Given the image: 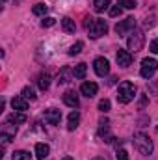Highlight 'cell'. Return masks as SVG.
Here are the masks:
<instances>
[{
    "mask_svg": "<svg viewBox=\"0 0 158 160\" xmlns=\"http://www.w3.org/2000/svg\"><path fill=\"white\" fill-rule=\"evenodd\" d=\"M78 123H80V114H78V110H75V112H71V114H69L67 128H69V130H75V128L78 127Z\"/></svg>",
    "mask_w": 158,
    "mask_h": 160,
    "instance_id": "cell-15",
    "label": "cell"
},
{
    "mask_svg": "<svg viewBox=\"0 0 158 160\" xmlns=\"http://www.w3.org/2000/svg\"><path fill=\"white\" fill-rule=\"evenodd\" d=\"M4 2H6V0H4Z\"/></svg>",
    "mask_w": 158,
    "mask_h": 160,
    "instance_id": "cell-35",
    "label": "cell"
},
{
    "mask_svg": "<svg viewBox=\"0 0 158 160\" xmlns=\"http://www.w3.org/2000/svg\"><path fill=\"white\" fill-rule=\"evenodd\" d=\"M149 50H151V52H155V54H158V39H153V41H151V47H149Z\"/></svg>",
    "mask_w": 158,
    "mask_h": 160,
    "instance_id": "cell-31",
    "label": "cell"
},
{
    "mask_svg": "<svg viewBox=\"0 0 158 160\" xmlns=\"http://www.w3.org/2000/svg\"><path fill=\"white\" fill-rule=\"evenodd\" d=\"M108 125H110V123H108L106 119L101 121V127H99V136H101V138H104V142H108V143H110L114 138L110 136V127H108Z\"/></svg>",
    "mask_w": 158,
    "mask_h": 160,
    "instance_id": "cell-13",
    "label": "cell"
},
{
    "mask_svg": "<svg viewBox=\"0 0 158 160\" xmlns=\"http://www.w3.org/2000/svg\"><path fill=\"white\" fill-rule=\"evenodd\" d=\"M134 145H136V149H138L143 157H149V155L153 153V142H151V138H149L147 134H143V132L134 134Z\"/></svg>",
    "mask_w": 158,
    "mask_h": 160,
    "instance_id": "cell-2",
    "label": "cell"
},
{
    "mask_svg": "<svg viewBox=\"0 0 158 160\" xmlns=\"http://www.w3.org/2000/svg\"><path fill=\"white\" fill-rule=\"evenodd\" d=\"M156 132H158V127H156Z\"/></svg>",
    "mask_w": 158,
    "mask_h": 160,
    "instance_id": "cell-34",
    "label": "cell"
},
{
    "mask_svg": "<svg viewBox=\"0 0 158 160\" xmlns=\"http://www.w3.org/2000/svg\"><path fill=\"white\" fill-rule=\"evenodd\" d=\"M73 73H75V78L84 80L86 78V73H87V65H86V63H78V65H75Z\"/></svg>",
    "mask_w": 158,
    "mask_h": 160,
    "instance_id": "cell-19",
    "label": "cell"
},
{
    "mask_svg": "<svg viewBox=\"0 0 158 160\" xmlns=\"http://www.w3.org/2000/svg\"><path fill=\"white\" fill-rule=\"evenodd\" d=\"M136 97V86L128 80L119 84V91H117V101L121 104H128L132 99Z\"/></svg>",
    "mask_w": 158,
    "mask_h": 160,
    "instance_id": "cell-1",
    "label": "cell"
},
{
    "mask_svg": "<svg viewBox=\"0 0 158 160\" xmlns=\"http://www.w3.org/2000/svg\"><path fill=\"white\" fill-rule=\"evenodd\" d=\"M11 106H13L15 112H24V110H28V99H24L22 95H19V97H15L11 101Z\"/></svg>",
    "mask_w": 158,
    "mask_h": 160,
    "instance_id": "cell-12",
    "label": "cell"
},
{
    "mask_svg": "<svg viewBox=\"0 0 158 160\" xmlns=\"http://www.w3.org/2000/svg\"><path fill=\"white\" fill-rule=\"evenodd\" d=\"M93 69H95V73H97L99 77H106V75L110 73V63H108L106 58H97V60L93 62Z\"/></svg>",
    "mask_w": 158,
    "mask_h": 160,
    "instance_id": "cell-6",
    "label": "cell"
},
{
    "mask_svg": "<svg viewBox=\"0 0 158 160\" xmlns=\"http://www.w3.org/2000/svg\"><path fill=\"white\" fill-rule=\"evenodd\" d=\"M22 97H24V99H30V101H36V91H34V88L24 86V89H22Z\"/></svg>",
    "mask_w": 158,
    "mask_h": 160,
    "instance_id": "cell-21",
    "label": "cell"
},
{
    "mask_svg": "<svg viewBox=\"0 0 158 160\" xmlns=\"http://www.w3.org/2000/svg\"><path fill=\"white\" fill-rule=\"evenodd\" d=\"M71 77H75V73H73L69 67H63V69L60 71V75H58V82H60V84H67V82L71 80Z\"/></svg>",
    "mask_w": 158,
    "mask_h": 160,
    "instance_id": "cell-17",
    "label": "cell"
},
{
    "mask_svg": "<svg viewBox=\"0 0 158 160\" xmlns=\"http://www.w3.org/2000/svg\"><path fill=\"white\" fill-rule=\"evenodd\" d=\"M11 160H32V158H30V153H26V151H15Z\"/></svg>",
    "mask_w": 158,
    "mask_h": 160,
    "instance_id": "cell-24",
    "label": "cell"
},
{
    "mask_svg": "<svg viewBox=\"0 0 158 160\" xmlns=\"http://www.w3.org/2000/svg\"><path fill=\"white\" fill-rule=\"evenodd\" d=\"M50 153V147L47 143H36V157L39 160H45Z\"/></svg>",
    "mask_w": 158,
    "mask_h": 160,
    "instance_id": "cell-14",
    "label": "cell"
},
{
    "mask_svg": "<svg viewBox=\"0 0 158 160\" xmlns=\"http://www.w3.org/2000/svg\"><path fill=\"white\" fill-rule=\"evenodd\" d=\"M91 160H104L102 157H95V158H91Z\"/></svg>",
    "mask_w": 158,
    "mask_h": 160,
    "instance_id": "cell-32",
    "label": "cell"
},
{
    "mask_svg": "<svg viewBox=\"0 0 158 160\" xmlns=\"http://www.w3.org/2000/svg\"><path fill=\"white\" fill-rule=\"evenodd\" d=\"M87 32H89V38L91 39H99L101 36H104L108 32V24L104 19H93L91 24L87 26Z\"/></svg>",
    "mask_w": 158,
    "mask_h": 160,
    "instance_id": "cell-4",
    "label": "cell"
},
{
    "mask_svg": "<svg viewBox=\"0 0 158 160\" xmlns=\"http://www.w3.org/2000/svg\"><path fill=\"white\" fill-rule=\"evenodd\" d=\"M62 28H63V32H67V34H75L77 24H75V21H73V19L63 17V19H62Z\"/></svg>",
    "mask_w": 158,
    "mask_h": 160,
    "instance_id": "cell-16",
    "label": "cell"
},
{
    "mask_svg": "<svg viewBox=\"0 0 158 160\" xmlns=\"http://www.w3.org/2000/svg\"><path fill=\"white\" fill-rule=\"evenodd\" d=\"M32 11H34V15H45V13L48 11V8H47L45 4H36V6L32 8Z\"/></svg>",
    "mask_w": 158,
    "mask_h": 160,
    "instance_id": "cell-25",
    "label": "cell"
},
{
    "mask_svg": "<svg viewBox=\"0 0 158 160\" xmlns=\"http://www.w3.org/2000/svg\"><path fill=\"white\" fill-rule=\"evenodd\" d=\"M17 2H19V0H17Z\"/></svg>",
    "mask_w": 158,
    "mask_h": 160,
    "instance_id": "cell-36",
    "label": "cell"
},
{
    "mask_svg": "<svg viewBox=\"0 0 158 160\" xmlns=\"http://www.w3.org/2000/svg\"><path fill=\"white\" fill-rule=\"evenodd\" d=\"M97 91H99V86H97L95 82H84V84L80 86V93H82V95H86L87 99L95 97V95H97Z\"/></svg>",
    "mask_w": 158,
    "mask_h": 160,
    "instance_id": "cell-8",
    "label": "cell"
},
{
    "mask_svg": "<svg viewBox=\"0 0 158 160\" xmlns=\"http://www.w3.org/2000/svg\"><path fill=\"white\" fill-rule=\"evenodd\" d=\"M158 69V62L155 58H145L143 62H141V69H140V75L143 77V78H153V75L156 73Z\"/></svg>",
    "mask_w": 158,
    "mask_h": 160,
    "instance_id": "cell-5",
    "label": "cell"
},
{
    "mask_svg": "<svg viewBox=\"0 0 158 160\" xmlns=\"http://www.w3.org/2000/svg\"><path fill=\"white\" fill-rule=\"evenodd\" d=\"M54 22H56V19H52V17H45L41 24H43V26H54Z\"/></svg>",
    "mask_w": 158,
    "mask_h": 160,
    "instance_id": "cell-30",
    "label": "cell"
},
{
    "mask_svg": "<svg viewBox=\"0 0 158 160\" xmlns=\"http://www.w3.org/2000/svg\"><path fill=\"white\" fill-rule=\"evenodd\" d=\"M119 2V6H125L126 9H134L138 4H136V0H117Z\"/></svg>",
    "mask_w": 158,
    "mask_h": 160,
    "instance_id": "cell-27",
    "label": "cell"
},
{
    "mask_svg": "<svg viewBox=\"0 0 158 160\" xmlns=\"http://www.w3.org/2000/svg\"><path fill=\"white\" fill-rule=\"evenodd\" d=\"M62 99H63V102L67 104V106H71V108H78L80 101H78V95L75 93V91H65L63 95H62Z\"/></svg>",
    "mask_w": 158,
    "mask_h": 160,
    "instance_id": "cell-10",
    "label": "cell"
},
{
    "mask_svg": "<svg viewBox=\"0 0 158 160\" xmlns=\"http://www.w3.org/2000/svg\"><path fill=\"white\" fill-rule=\"evenodd\" d=\"M63 160H75V158H73V157H65Z\"/></svg>",
    "mask_w": 158,
    "mask_h": 160,
    "instance_id": "cell-33",
    "label": "cell"
},
{
    "mask_svg": "<svg viewBox=\"0 0 158 160\" xmlns=\"http://www.w3.org/2000/svg\"><path fill=\"white\" fill-rule=\"evenodd\" d=\"M37 86H39V89H48L50 88V75L48 73H41L39 78H37Z\"/></svg>",
    "mask_w": 158,
    "mask_h": 160,
    "instance_id": "cell-18",
    "label": "cell"
},
{
    "mask_svg": "<svg viewBox=\"0 0 158 160\" xmlns=\"http://www.w3.org/2000/svg\"><path fill=\"white\" fill-rule=\"evenodd\" d=\"M99 112H102V114L110 112V101H108V99H102V101L99 102Z\"/></svg>",
    "mask_w": 158,
    "mask_h": 160,
    "instance_id": "cell-26",
    "label": "cell"
},
{
    "mask_svg": "<svg viewBox=\"0 0 158 160\" xmlns=\"http://www.w3.org/2000/svg\"><path fill=\"white\" fill-rule=\"evenodd\" d=\"M123 13V9H121V6H114V8H110V17H117Z\"/></svg>",
    "mask_w": 158,
    "mask_h": 160,
    "instance_id": "cell-28",
    "label": "cell"
},
{
    "mask_svg": "<svg viewBox=\"0 0 158 160\" xmlns=\"http://www.w3.org/2000/svg\"><path fill=\"white\" fill-rule=\"evenodd\" d=\"M136 28V19L134 17H126L125 21H121L116 24V32H117L119 36H123V34H126L128 30H134Z\"/></svg>",
    "mask_w": 158,
    "mask_h": 160,
    "instance_id": "cell-7",
    "label": "cell"
},
{
    "mask_svg": "<svg viewBox=\"0 0 158 160\" xmlns=\"http://www.w3.org/2000/svg\"><path fill=\"white\" fill-rule=\"evenodd\" d=\"M60 119H62V112H60V110H56V108L45 110V121H48L50 125H58Z\"/></svg>",
    "mask_w": 158,
    "mask_h": 160,
    "instance_id": "cell-11",
    "label": "cell"
},
{
    "mask_svg": "<svg viewBox=\"0 0 158 160\" xmlns=\"http://www.w3.org/2000/svg\"><path fill=\"white\" fill-rule=\"evenodd\" d=\"M110 2H112V0H95V2H93V9H95L97 13H101V11L108 9Z\"/></svg>",
    "mask_w": 158,
    "mask_h": 160,
    "instance_id": "cell-20",
    "label": "cell"
},
{
    "mask_svg": "<svg viewBox=\"0 0 158 160\" xmlns=\"http://www.w3.org/2000/svg\"><path fill=\"white\" fill-rule=\"evenodd\" d=\"M82 48H84V43H82V41H77V43L69 48V56H77V54H80Z\"/></svg>",
    "mask_w": 158,
    "mask_h": 160,
    "instance_id": "cell-22",
    "label": "cell"
},
{
    "mask_svg": "<svg viewBox=\"0 0 158 160\" xmlns=\"http://www.w3.org/2000/svg\"><path fill=\"white\" fill-rule=\"evenodd\" d=\"M116 60H117V63L121 67H128L130 63H132V52H128V50H117V56H116Z\"/></svg>",
    "mask_w": 158,
    "mask_h": 160,
    "instance_id": "cell-9",
    "label": "cell"
},
{
    "mask_svg": "<svg viewBox=\"0 0 158 160\" xmlns=\"http://www.w3.org/2000/svg\"><path fill=\"white\" fill-rule=\"evenodd\" d=\"M117 160H128V153L125 149H117V155H116Z\"/></svg>",
    "mask_w": 158,
    "mask_h": 160,
    "instance_id": "cell-29",
    "label": "cell"
},
{
    "mask_svg": "<svg viewBox=\"0 0 158 160\" xmlns=\"http://www.w3.org/2000/svg\"><path fill=\"white\" fill-rule=\"evenodd\" d=\"M7 121H11V123H24V121H26V116H24L22 112H19V114H11V116L7 118Z\"/></svg>",
    "mask_w": 158,
    "mask_h": 160,
    "instance_id": "cell-23",
    "label": "cell"
},
{
    "mask_svg": "<svg viewBox=\"0 0 158 160\" xmlns=\"http://www.w3.org/2000/svg\"><path fill=\"white\" fill-rule=\"evenodd\" d=\"M126 45H128V50L130 52H140L141 48H143V45H145V36H143V32L141 30H132L130 32V36H128V39H126Z\"/></svg>",
    "mask_w": 158,
    "mask_h": 160,
    "instance_id": "cell-3",
    "label": "cell"
}]
</instances>
